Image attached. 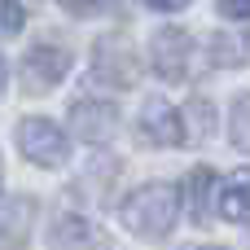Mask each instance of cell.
<instances>
[{
  "instance_id": "1",
  "label": "cell",
  "mask_w": 250,
  "mask_h": 250,
  "mask_svg": "<svg viewBox=\"0 0 250 250\" xmlns=\"http://www.w3.org/2000/svg\"><path fill=\"white\" fill-rule=\"evenodd\" d=\"M176 215H180V198H176V189L171 185H141L123 207H119V220L136 233V237H145V242H163L171 229H176Z\"/></svg>"
},
{
  "instance_id": "2",
  "label": "cell",
  "mask_w": 250,
  "mask_h": 250,
  "mask_svg": "<svg viewBox=\"0 0 250 250\" xmlns=\"http://www.w3.org/2000/svg\"><path fill=\"white\" fill-rule=\"evenodd\" d=\"M136 75H141V66L123 35H101L92 44V79L101 88H132Z\"/></svg>"
},
{
  "instance_id": "3",
  "label": "cell",
  "mask_w": 250,
  "mask_h": 250,
  "mask_svg": "<svg viewBox=\"0 0 250 250\" xmlns=\"http://www.w3.org/2000/svg\"><path fill=\"white\" fill-rule=\"evenodd\" d=\"M66 70H70V53L62 48V44H35L26 57H22V88H26V97H40V92H48V88H57L62 79H66Z\"/></svg>"
},
{
  "instance_id": "4",
  "label": "cell",
  "mask_w": 250,
  "mask_h": 250,
  "mask_svg": "<svg viewBox=\"0 0 250 250\" xmlns=\"http://www.w3.org/2000/svg\"><path fill=\"white\" fill-rule=\"evenodd\" d=\"M18 149H22L26 163H35V167H62L70 145H66V136H62L57 123H48V119H22V127H18Z\"/></svg>"
},
{
  "instance_id": "5",
  "label": "cell",
  "mask_w": 250,
  "mask_h": 250,
  "mask_svg": "<svg viewBox=\"0 0 250 250\" xmlns=\"http://www.w3.org/2000/svg\"><path fill=\"white\" fill-rule=\"evenodd\" d=\"M189 53H193V40L180 26H158L154 40H149V57H154V70L163 79H185L189 75Z\"/></svg>"
},
{
  "instance_id": "6",
  "label": "cell",
  "mask_w": 250,
  "mask_h": 250,
  "mask_svg": "<svg viewBox=\"0 0 250 250\" xmlns=\"http://www.w3.org/2000/svg\"><path fill=\"white\" fill-rule=\"evenodd\" d=\"M70 127L88 145H105L119 132V105L114 101H75L70 105Z\"/></svg>"
},
{
  "instance_id": "7",
  "label": "cell",
  "mask_w": 250,
  "mask_h": 250,
  "mask_svg": "<svg viewBox=\"0 0 250 250\" xmlns=\"http://www.w3.org/2000/svg\"><path fill=\"white\" fill-rule=\"evenodd\" d=\"M31 220H35L31 198H0V250H26Z\"/></svg>"
},
{
  "instance_id": "8",
  "label": "cell",
  "mask_w": 250,
  "mask_h": 250,
  "mask_svg": "<svg viewBox=\"0 0 250 250\" xmlns=\"http://www.w3.org/2000/svg\"><path fill=\"white\" fill-rule=\"evenodd\" d=\"M141 136H145L149 145H185L180 114H176V110H171L163 97L145 101V110H141Z\"/></svg>"
},
{
  "instance_id": "9",
  "label": "cell",
  "mask_w": 250,
  "mask_h": 250,
  "mask_svg": "<svg viewBox=\"0 0 250 250\" xmlns=\"http://www.w3.org/2000/svg\"><path fill=\"white\" fill-rule=\"evenodd\" d=\"M220 215L233 224H250V167L233 171L220 189Z\"/></svg>"
},
{
  "instance_id": "10",
  "label": "cell",
  "mask_w": 250,
  "mask_h": 250,
  "mask_svg": "<svg viewBox=\"0 0 250 250\" xmlns=\"http://www.w3.org/2000/svg\"><path fill=\"white\" fill-rule=\"evenodd\" d=\"M180 127H185V141L189 145H207L215 136V110H211V101L193 97L189 110H185V119H180Z\"/></svg>"
},
{
  "instance_id": "11",
  "label": "cell",
  "mask_w": 250,
  "mask_h": 250,
  "mask_svg": "<svg viewBox=\"0 0 250 250\" xmlns=\"http://www.w3.org/2000/svg\"><path fill=\"white\" fill-rule=\"evenodd\" d=\"M211 189H215V171H207V167L189 171L185 193H189V211H193V220H198V224H207V220H211Z\"/></svg>"
},
{
  "instance_id": "12",
  "label": "cell",
  "mask_w": 250,
  "mask_h": 250,
  "mask_svg": "<svg viewBox=\"0 0 250 250\" xmlns=\"http://www.w3.org/2000/svg\"><path fill=\"white\" fill-rule=\"evenodd\" d=\"M215 66H250V35H211Z\"/></svg>"
},
{
  "instance_id": "13",
  "label": "cell",
  "mask_w": 250,
  "mask_h": 250,
  "mask_svg": "<svg viewBox=\"0 0 250 250\" xmlns=\"http://www.w3.org/2000/svg\"><path fill=\"white\" fill-rule=\"evenodd\" d=\"M53 242L66 250H83L92 242V224L83 220V215H62L57 224H53Z\"/></svg>"
},
{
  "instance_id": "14",
  "label": "cell",
  "mask_w": 250,
  "mask_h": 250,
  "mask_svg": "<svg viewBox=\"0 0 250 250\" xmlns=\"http://www.w3.org/2000/svg\"><path fill=\"white\" fill-rule=\"evenodd\" d=\"M229 136L242 154H250V92H242L229 110Z\"/></svg>"
},
{
  "instance_id": "15",
  "label": "cell",
  "mask_w": 250,
  "mask_h": 250,
  "mask_svg": "<svg viewBox=\"0 0 250 250\" xmlns=\"http://www.w3.org/2000/svg\"><path fill=\"white\" fill-rule=\"evenodd\" d=\"M22 22H26L22 4H18V0H0V40L18 35V31H22Z\"/></svg>"
},
{
  "instance_id": "16",
  "label": "cell",
  "mask_w": 250,
  "mask_h": 250,
  "mask_svg": "<svg viewBox=\"0 0 250 250\" xmlns=\"http://www.w3.org/2000/svg\"><path fill=\"white\" fill-rule=\"evenodd\" d=\"M220 13H224V18L246 22V18H250V0H220Z\"/></svg>"
},
{
  "instance_id": "17",
  "label": "cell",
  "mask_w": 250,
  "mask_h": 250,
  "mask_svg": "<svg viewBox=\"0 0 250 250\" xmlns=\"http://www.w3.org/2000/svg\"><path fill=\"white\" fill-rule=\"evenodd\" d=\"M145 4H149V9H167V13H171V9H185L189 0H145Z\"/></svg>"
},
{
  "instance_id": "18",
  "label": "cell",
  "mask_w": 250,
  "mask_h": 250,
  "mask_svg": "<svg viewBox=\"0 0 250 250\" xmlns=\"http://www.w3.org/2000/svg\"><path fill=\"white\" fill-rule=\"evenodd\" d=\"M62 4H66V9H70V13H83V9H92V4H97V0H62Z\"/></svg>"
},
{
  "instance_id": "19",
  "label": "cell",
  "mask_w": 250,
  "mask_h": 250,
  "mask_svg": "<svg viewBox=\"0 0 250 250\" xmlns=\"http://www.w3.org/2000/svg\"><path fill=\"white\" fill-rule=\"evenodd\" d=\"M4 79H9V62L0 57V92H4Z\"/></svg>"
},
{
  "instance_id": "20",
  "label": "cell",
  "mask_w": 250,
  "mask_h": 250,
  "mask_svg": "<svg viewBox=\"0 0 250 250\" xmlns=\"http://www.w3.org/2000/svg\"><path fill=\"white\" fill-rule=\"evenodd\" d=\"M0 176H4V167H0Z\"/></svg>"
}]
</instances>
